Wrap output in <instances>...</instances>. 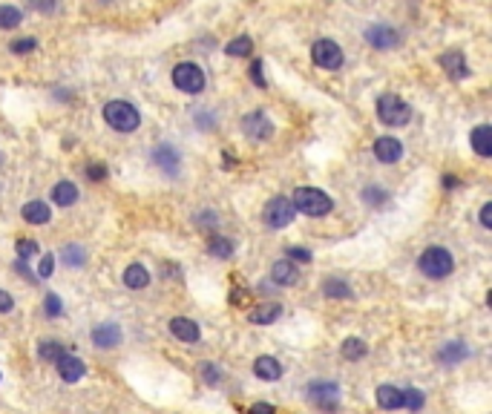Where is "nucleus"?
Returning a JSON list of instances; mask_svg holds the SVG:
<instances>
[{
    "instance_id": "0eeeda50",
    "label": "nucleus",
    "mask_w": 492,
    "mask_h": 414,
    "mask_svg": "<svg viewBox=\"0 0 492 414\" xmlns=\"http://www.w3.org/2000/svg\"><path fill=\"white\" fill-rule=\"evenodd\" d=\"M294 216H297V211H294V204H291L288 196H274L271 201L262 207V222L268 227H274V230L288 227L294 222Z\"/></svg>"
},
{
    "instance_id": "58836bf2",
    "label": "nucleus",
    "mask_w": 492,
    "mask_h": 414,
    "mask_svg": "<svg viewBox=\"0 0 492 414\" xmlns=\"http://www.w3.org/2000/svg\"><path fill=\"white\" fill-rule=\"evenodd\" d=\"M52 268H55V254H43L40 256V265H38V279H50L52 276Z\"/></svg>"
},
{
    "instance_id": "cd10ccee",
    "label": "nucleus",
    "mask_w": 492,
    "mask_h": 414,
    "mask_svg": "<svg viewBox=\"0 0 492 414\" xmlns=\"http://www.w3.org/2000/svg\"><path fill=\"white\" fill-rule=\"evenodd\" d=\"M340 354H343V360L357 362V360H363V357L369 354V345H366V340H360V337H348V340L343 343Z\"/></svg>"
},
{
    "instance_id": "e433bc0d",
    "label": "nucleus",
    "mask_w": 492,
    "mask_h": 414,
    "mask_svg": "<svg viewBox=\"0 0 492 414\" xmlns=\"http://www.w3.org/2000/svg\"><path fill=\"white\" fill-rule=\"evenodd\" d=\"M285 259H291V262H311V259H314V254H311L308 247L291 244V247H285Z\"/></svg>"
},
{
    "instance_id": "72a5a7b5",
    "label": "nucleus",
    "mask_w": 492,
    "mask_h": 414,
    "mask_svg": "<svg viewBox=\"0 0 492 414\" xmlns=\"http://www.w3.org/2000/svg\"><path fill=\"white\" fill-rule=\"evenodd\" d=\"M404 408H409V411H421L423 408V391L421 389H404Z\"/></svg>"
},
{
    "instance_id": "c756f323",
    "label": "nucleus",
    "mask_w": 492,
    "mask_h": 414,
    "mask_svg": "<svg viewBox=\"0 0 492 414\" xmlns=\"http://www.w3.org/2000/svg\"><path fill=\"white\" fill-rule=\"evenodd\" d=\"M61 262L69 265V268H84L86 265V251L81 244H64V251H61Z\"/></svg>"
},
{
    "instance_id": "5701e85b",
    "label": "nucleus",
    "mask_w": 492,
    "mask_h": 414,
    "mask_svg": "<svg viewBox=\"0 0 492 414\" xmlns=\"http://www.w3.org/2000/svg\"><path fill=\"white\" fill-rule=\"evenodd\" d=\"M469 144H472V150L481 158H489L492 155V127H489V124H481V127H475L469 133Z\"/></svg>"
},
{
    "instance_id": "c03bdc74",
    "label": "nucleus",
    "mask_w": 492,
    "mask_h": 414,
    "mask_svg": "<svg viewBox=\"0 0 492 414\" xmlns=\"http://www.w3.org/2000/svg\"><path fill=\"white\" fill-rule=\"evenodd\" d=\"M196 222H199V225H205L207 230H213V227L219 225V216H216V213H210V211H202V213L196 216Z\"/></svg>"
},
{
    "instance_id": "a211bd4d",
    "label": "nucleus",
    "mask_w": 492,
    "mask_h": 414,
    "mask_svg": "<svg viewBox=\"0 0 492 414\" xmlns=\"http://www.w3.org/2000/svg\"><path fill=\"white\" fill-rule=\"evenodd\" d=\"M282 362L277 360V357H268V354H262V357H256L253 360V374L259 377V380H265V383H277L280 377H282Z\"/></svg>"
},
{
    "instance_id": "aec40b11",
    "label": "nucleus",
    "mask_w": 492,
    "mask_h": 414,
    "mask_svg": "<svg viewBox=\"0 0 492 414\" xmlns=\"http://www.w3.org/2000/svg\"><path fill=\"white\" fill-rule=\"evenodd\" d=\"M374 400H377V406L380 408H386V411H394V408H404V389H397V386H377V391H374Z\"/></svg>"
},
{
    "instance_id": "393cba45",
    "label": "nucleus",
    "mask_w": 492,
    "mask_h": 414,
    "mask_svg": "<svg viewBox=\"0 0 492 414\" xmlns=\"http://www.w3.org/2000/svg\"><path fill=\"white\" fill-rule=\"evenodd\" d=\"M52 201H55V207H72L78 201V187L72 182H67V179L58 182L52 187Z\"/></svg>"
},
{
    "instance_id": "f03ea898",
    "label": "nucleus",
    "mask_w": 492,
    "mask_h": 414,
    "mask_svg": "<svg viewBox=\"0 0 492 414\" xmlns=\"http://www.w3.org/2000/svg\"><path fill=\"white\" fill-rule=\"evenodd\" d=\"M418 268L429 279H446V276L455 271V259H452V254L446 251V247L432 244V247H426V251L418 256Z\"/></svg>"
},
{
    "instance_id": "9b49d317",
    "label": "nucleus",
    "mask_w": 492,
    "mask_h": 414,
    "mask_svg": "<svg viewBox=\"0 0 492 414\" xmlns=\"http://www.w3.org/2000/svg\"><path fill=\"white\" fill-rule=\"evenodd\" d=\"M153 164L161 170V173H167V176H176L178 173V167H182V155H178V150L176 147H170V144H159L156 150H153Z\"/></svg>"
},
{
    "instance_id": "f704fd0d",
    "label": "nucleus",
    "mask_w": 492,
    "mask_h": 414,
    "mask_svg": "<svg viewBox=\"0 0 492 414\" xmlns=\"http://www.w3.org/2000/svg\"><path fill=\"white\" fill-rule=\"evenodd\" d=\"M363 201L372 204V207H377V204H386V201H389V193L380 190V187H374V184H369V187L363 190Z\"/></svg>"
},
{
    "instance_id": "37998d69",
    "label": "nucleus",
    "mask_w": 492,
    "mask_h": 414,
    "mask_svg": "<svg viewBox=\"0 0 492 414\" xmlns=\"http://www.w3.org/2000/svg\"><path fill=\"white\" fill-rule=\"evenodd\" d=\"M29 6H32L35 12L50 15V12H55V9H58V0H29Z\"/></svg>"
},
{
    "instance_id": "f8f14e48",
    "label": "nucleus",
    "mask_w": 492,
    "mask_h": 414,
    "mask_svg": "<svg viewBox=\"0 0 492 414\" xmlns=\"http://www.w3.org/2000/svg\"><path fill=\"white\" fill-rule=\"evenodd\" d=\"M121 337H124V331L118 322H101L98 328H93V345L96 348H118L121 345Z\"/></svg>"
},
{
    "instance_id": "603ef678",
    "label": "nucleus",
    "mask_w": 492,
    "mask_h": 414,
    "mask_svg": "<svg viewBox=\"0 0 492 414\" xmlns=\"http://www.w3.org/2000/svg\"><path fill=\"white\" fill-rule=\"evenodd\" d=\"M0 161H4V155H0Z\"/></svg>"
},
{
    "instance_id": "f3484780",
    "label": "nucleus",
    "mask_w": 492,
    "mask_h": 414,
    "mask_svg": "<svg viewBox=\"0 0 492 414\" xmlns=\"http://www.w3.org/2000/svg\"><path fill=\"white\" fill-rule=\"evenodd\" d=\"M55 368H58V377H61L64 383H78V380L86 374L84 360L75 357V354H64V357L55 362Z\"/></svg>"
},
{
    "instance_id": "473e14b6",
    "label": "nucleus",
    "mask_w": 492,
    "mask_h": 414,
    "mask_svg": "<svg viewBox=\"0 0 492 414\" xmlns=\"http://www.w3.org/2000/svg\"><path fill=\"white\" fill-rule=\"evenodd\" d=\"M15 251H18V259L29 262L32 256H38V254H40V244H38L35 239H18V244H15Z\"/></svg>"
},
{
    "instance_id": "a19ab883",
    "label": "nucleus",
    "mask_w": 492,
    "mask_h": 414,
    "mask_svg": "<svg viewBox=\"0 0 492 414\" xmlns=\"http://www.w3.org/2000/svg\"><path fill=\"white\" fill-rule=\"evenodd\" d=\"M86 179L104 182V179H107V167H104L101 161H89V164H86Z\"/></svg>"
},
{
    "instance_id": "de8ad7c7",
    "label": "nucleus",
    "mask_w": 492,
    "mask_h": 414,
    "mask_svg": "<svg viewBox=\"0 0 492 414\" xmlns=\"http://www.w3.org/2000/svg\"><path fill=\"white\" fill-rule=\"evenodd\" d=\"M248 414H277V408L271 403H256V406H251Z\"/></svg>"
},
{
    "instance_id": "c9c22d12",
    "label": "nucleus",
    "mask_w": 492,
    "mask_h": 414,
    "mask_svg": "<svg viewBox=\"0 0 492 414\" xmlns=\"http://www.w3.org/2000/svg\"><path fill=\"white\" fill-rule=\"evenodd\" d=\"M199 374L205 377L207 386H216V383L222 380V371H219V365H213V362H202V365H199Z\"/></svg>"
},
{
    "instance_id": "9d476101",
    "label": "nucleus",
    "mask_w": 492,
    "mask_h": 414,
    "mask_svg": "<svg viewBox=\"0 0 492 414\" xmlns=\"http://www.w3.org/2000/svg\"><path fill=\"white\" fill-rule=\"evenodd\" d=\"M366 40L374 47V49H394L400 44V32L389 23H372L366 29Z\"/></svg>"
},
{
    "instance_id": "ddd939ff",
    "label": "nucleus",
    "mask_w": 492,
    "mask_h": 414,
    "mask_svg": "<svg viewBox=\"0 0 492 414\" xmlns=\"http://www.w3.org/2000/svg\"><path fill=\"white\" fill-rule=\"evenodd\" d=\"M170 334L176 337V340H182V343H199L202 340V328H199V322H193L190 317H173L170 319Z\"/></svg>"
},
{
    "instance_id": "7c9ffc66",
    "label": "nucleus",
    "mask_w": 492,
    "mask_h": 414,
    "mask_svg": "<svg viewBox=\"0 0 492 414\" xmlns=\"http://www.w3.org/2000/svg\"><path fill=\"white\" fill-rule=\"evenodd\" d=\"M225 52H228L231 58H248V55L253 52V40H251L248 35H242V37H234L231 44L225 47Z\"/></svg>"
},
{
    "instance_id": "79ce46f5",
    "label": "nucleus",
    "mask_w": 492,
    "mask_h": 414,
    "mask_svg": "<svg viewBox=\"0 0 492 414\" xmlns=\"http://www.w3.org/2000/svg\"><path fill=\"white\" fill-rule=\"evenodd\" d=\"M248 72H251V81H253L256 87H265V64L262 61H253Z\"/></svg>"
},
{
    "instance_id": "09e8293b",
    "label": "nucleus",
    "mask_w": 492,
    "mask_h": 414,
    "mask_svg": "<svg viewBox=\"0 0 492 414\" xmlns=\"http://www.w3.org/2000/svg\"><path fill=\"white\" fill-rule=\"evenodd\" d=\"M15 268H18L21 273H23V279H35V273H32V271L26 268V262H23V259H18V262H15Z\"/></svg>"
},
{
    "instance_id": "bb28decb",
    "label": "nucleus",
    "mask_w": 492,
    "mask_h": 414,
    "mask_svg": "<svg viewBox=\"0 0 492 414\" xmlns=\"http://www.w3.org/2000/svg\"><path fill=\"white\" fill-rule=\"evenodd\" d=\"M234 251H236V244L228 239V236H210V242H207V254L210 256H216V259H231L234 256Z\"/></svg>"
},
{
    "instance_id": "412c9836",
    "label": "nucleus",
    "mask_w": 492,
    "mask_h": 414,
    "mask_svg": "<svg viewBox=\"0 0 492 414\" xmlns=\"http://www.w3.org/2000/svg\"><path fill=\"white\" fill-rule=\"evenodd\" d=\"M21 216H23V222H29V225H47V222L52 219V207H50L47 201H26L23 211H21Z\"/></svg>"
},
{
    "instance_id": "2eb2a0df",
    "label": "nucleus",
    "mask_w": 492,
    "mask_h": 414,
    "mask_svg": "<svg viewBox=\"0 0 492 414\" xmlns=\"http://www.w3.org/2000/svg\"><path fill=\"white\" fill-rule=\"evenodd\" d=\"M467 357H469V345H467V343H461V340L443 343V345L437 348V354H435V360H437L440 365H446V368H452V365L464 362Z\"/></svg>"
},
{
    "instance_id": "6e6552de",
    "label": "nucleus",
    "mask_w": 492,
    "mask_h": 414,
    "mask_svg": "<svg viewBox=\"0 0 492 414\" xmlns=\"http://www.w3.org/2000/svg\"><path fill=\"white\" fill-rule=\"evenodd\" d=\"M311 58H314V64L320 66V69H328V72H334V69H340L343 66V49L334 44V40H328V37H320L314 47H311Z\"/></svg>"
},
{
    "instance_id": "c85d7f7f",
    "label": "nucleus",
    "mask_w": 492,
    "mask_h": 414,
    "mask_svg": "<svg viewBox=\"0 0 492 414\" xmlns=\"http://www.w3.org/2000/svg\"><path fill=\"white\" fill-rule=\"evenodd\" d=\"M64 354H67V345L58 343V340H43V343L38 345V357H40L43 362H58Z\"/></svg>"
},
{
    "instance_id": "a18cd8bd",
    "label": "nucleus",
    "mask_w": 492,
    "mask_h": 414,
    "mask_svg": "<svg viewBox=\"0 0 492 414\" xmlns=\"http://www.w3.org/2000/svg\"><path fill=\"white\" fill-rule=\"evenodd\" d=\"M15 308V297L9 294V291H4V288H0V314H9Z\"/></svg>"
},
{
    "instance_id": "1a4fd4ad",
    "label": "nucleus",
    "mask_w": 492,
    "mask_h": 414,
    "mask_svg": "<svg viewBox=\"0 0 492 414\" xmlns=\"http://www.w3.org/2000/svg\"><path fill=\"white\" fill-rule=\"evenodd\" d=\"M242 133L251 138V141H268L274 136V121L268 118L262 110H253L242 118Z\"/></svg>"
},
{
    "instance_id": "8fccbe9b",
    "label": "nucleus",
    "mask_w": 492,
    "mask_h": 414,
    "mask_svg": "<svg viewBox=\"0 0 492 414\" xmlns=\"http://www.w3.org/2000/svg\"><path fill=\"white\" fill-rule=\"evenodd\" d=\"M231 302L234 305H242L245 302V291H231Z\"/></svg>"
},
{
    "instance_id": "39448f33",
    "label": "nucleus",
    "mask_w": 492,
    "mask_h": 414,
    "mask_svg": "<svg viewBox=\"0 0 492 414\" xmlns=\"http://www.w3.org/2000/svg\"><path fill=\"white\" fill-rule=\"evenodd\" d=\"M377 118L386 127H404V124L412 121V107L406 101H400V95L386 93L377 98Z\"/></svg>"
},
{
    "instance_id": "3c124183",
    "label": "nucleus",
    "mask_w": 492,
    "mask_h": 414,
    "mask_svg": "<svg viewBox=\"0 0 492 414\" xmlns=\"http://www.w3.org/2000/svg\"><path fill=\"white\" fill-rule=\"evenodd\" d=\"M443 187H450V190L458 187V179H455V176H443Z\"/></svg>"
},
{
    "instance_id": "a878e982",
    "label": "nucleus",
    "mask_w": 492,
    "mask_h": 414,
    "mask_svg": "<svg viewBox=\"0 0 492 414\" xmlns=\"http://www.w3.org/2000/svg\"><path fill=\"white\" fill-rule=\"evenodd\" d=\"M323 294H326L328 300H351V297H354L351 285H348L345 279H340V276H331V279L323 282Z\"/></svg>"
},
{
    "instance_id": "20e7f679",
    "label": "nucleus",
    "mask_w": 492,
    "mask_h": 414,
    "mask_svg": "<svg viewBox=\"0 0 492 414\" xmlns=\"http://www.w3.org/2000/svg\"><path fill=\"white\" fill-rule=\"evenodd\" d=\"M104 121L110 124L113 130H118V133H132V130H139L142 112L132 107L130 101H110L104 107Z\"/></svg>"
},
{
    "instance_id": "2f4dec72",
    "label": "nucleus",
    "mask_w": 492,
    "mask_h": 414,
    "mask_svg": "<svg viewBox=\"0 0 492 414\" xmlns=\"http://www.w3.org/2000/svg\"><path fill=\"white\" fill-rule=\"evenodd\" d=\"M21 20H23V15L18 6H0V29H15V26H21Z\"/></svg>"
},
{
    "instance_id": "b1692460",
    "label": "nucleus",
    "mask_w": 492,
    "mask_h": 414,
    "mask_svg": "<svg viewBox=\"0 0 492 414\" xmlns=\"http://www.w3.org/2000/svg\"><path fill=\"white\" fill-rule=\"evenodd\" d=\"M282 317V305L280 302H262V305H256L253 311H251V322L253 325H271V322H277Z\"/></svg>"
},
{
    "instance_id": "dca6fc26",
    "label": "nucleus",
    "mask_w": 492,
    "mask_h": 414,
    "mask_svg": "<svg viewBox=\"0 0 492 414\" xmlns=\"http://www.w3.org/2000/svg\"><path fill=\"white\" fill-rule=\"evenodd\" d=\"M437 64L443 66V72L450 75L452 81H464V78L469 75L467 58H464V52H458V49H450V52H443V55L437 58Z\"/></svg>"
},
{
    "instance_id": "6ab92c4d",
    "label": "nucleus",
    "mask_w": 492,
    "mask_h": 414,
    "mask_svg": "<svg viewBox=\"0 0 492 414\" xmlns=\"http://www.w3.org/2000/svg\"><path fill=\"white\" fill-rule=\"evenodd\" d=\"M271 282L280 285V288H294L299 282V271L291 259H277L271 265Z\"/></svg>"
},
{
    "instance_id": "7ed1b4c3",
    "label": "nucleus",
    "mask_w": 492,
    "mask_h": 414,
    "mask_svg": "<svg viewBox=\"0 0 492 414\" xmlns=\"http://www.w3.org/2000/svg\"><path fill=\"white\" fill-rule=\"evenodd\" d=\"M305 400L317 406L323 414H337L340 411V386L331 380H311L305 386Z\"/></svg>"
},
{
    "instance_id": "423d86ee",
    "label": "nucleus",
    "mask_w": 492,
    "mask_h": 414,
    "mask_svg": "<svg viewBox=\"0 0 492 414\" xmlns=\"http://www.w3.org/2000/svg\"><path fill=\"white\" fill-rule=\"evenodd\" d=\"M173 84L178 93L185 95H199L205 90V69L193 61H185V64H176L173 69Z\"/></svg>"
},
{
    "instance_id": "ea45409f",
    "label": "nucleus",
    "mask_w": 492,
    "mask_h": 414,
    "mask_svg": "<svg viewBox=\"0 0 492 414\" xmlns=\"http://www.w3.org/2000/svg\"><path fill=\"white\" fill-rule=\"evenodd\" d=\"M35 47H38V40H35V37H21V40H15V44H9V49H12L15 55L35 52Z\"/></svg>"
},
{
    "instance_id": "4468645a",
    "label": "nucleus",
    "mask_w": 492,
    "mask_h": 414,
    "mask_svg": "<svg viewBox=\"0 0 492 414\" xmlns=\"http://www.w3.org/2000/svg\"><path fill=\"white\" fill-rule=\"evenodd\" d=\"M372 150H374V158L383 161V164H394V161L404 158V144H400V138H394V136H380Z\"/></svg>"
},
{
    "instance_id": "49530a36",
    "label": "nucleus",
    "mask_w": 492,
    "mask_h": 414,
    "mask_svg": "<svg viewBox=\"0 0 492 414\" xmlns=\"http://www.w3.org/2000/svg\"><path fill=\"white\" fill-rule=\"evenodd\" d=\"M481 225H484L486 230H492V201H486V204L481 207Z\"/></svg>"
},
{
    "instance_id": "4c0bfd02",
    "label": "nucleus",
    "mask_w": 492,
    "mask_h": 414,
    "mask_svg": "<svg viewBox=\"0 0 492 414\" xmlns=\"http://www.w3.org/2000/svg\"><path fill=\"white\" fill-rule=\"evenodd\" d=\"M43 311H47V317H61L64 314V302L58 294H47V300H43Z\"/></svg>"
},
{
    "instance_id": "f257e3e1",
    "label": "nucleus",
    "mask_w": 492,
    "mask_h": 414,
    "mask_svg": "<svg viewBox=\"0 0 492 414\" xmlns=\"http://www.w3.org/2000/svg\"><path fill=\"white\" fill-rule=\"evenodd\" d=\"M291 204L297 213H305V216H326L334 211V199L317 187H299L294 190L291 196Z\"/></svg>"
},
{
    "instance_id": "864d4df0",
    "label": "nucleus",
    "mask_w": 492,
    "mask_h": 414,
    "mask_svg": "<svg viewBox=\"0 0 492 414\" xmlns=\"http://www.w3.org/2000/svg\"><path fill=\"white\" fill-rule=\"evenodd\" d=\"M104 4H110V0H104Z\"/></svg>"
},
{
    "instance_id": "4be33fe9",
    "label": "nucleus",
    "mask_w": 492,
    "mask_h": 414,
    "mask_svg": "<svg viewBox=\"0 0 492 414\" xmlns=\"http://www.w3.org/2000/svg\"><path fill=\"white\" fill-rule=\"evenodd\" d=\"M121 279H124V285L130 288V291H142V288L150 285V271L144 265H139V262H132V265L124 268Z\"/></svg>"
}]
</instances>
